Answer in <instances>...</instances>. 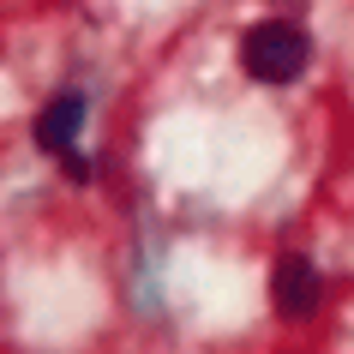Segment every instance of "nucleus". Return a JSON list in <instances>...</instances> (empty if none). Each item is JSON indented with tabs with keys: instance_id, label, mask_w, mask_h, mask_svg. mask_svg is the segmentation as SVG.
Listing matches in <instances>:
<instances>
[{
	"instance_id": "obj_2",
	"label": "nucleus",
	"mask_w": 354,
	"mask_h": 354,
	"mask_svg": "<svg viewBox=\"0 0 354 354\" xmlns=\"http://www.w3.org/2000/svg\"><path fill=\"white\" fill-rule=\"evenodd\" d=\"M270 300H277V313L288 318V324L318 313V300H324V282H318V270H313V259H306V252H282V259H277Z\"/></svg>"
},
{
	"instance_id": "obj_3",
	"label": "nucleus",
	"mask_w": 354,
	"mask_h": 354,
	"mask_svg": "<svg viewBox=\"0 0 354 354\" xmlns=\"http://www.w3.org/2000/svg\"><path fill=\"white\" fill-rule=\"evenodd\" d=\"M78 132H84V96H78V91L48 96V109L37 114V145L48 150V156H60V150L78 145Z\"/></svg>"
},
{
	"instance_id": "obj_1",
	"label": "nucleus",
	"mask_w": 354,
	"mask_h": 354,
	"mask_svg": "<svg viewBox=\"0 0 354 354\" xmlns=\"http://www.w3.org/2000/svg\"><path fill=\"white\" fill-rule=\"evenodd\" d=\"M306 60H313L306 30H300V24H282V19L246 30V42H241V66H246V78H259V84H295V78L306 73Z\"/></svg>"
},
{
	"instance_id": "obj_4",
	"label": "nucleus",
	"mask_w": 354,
	"mask_h": 354,
	"mask_svg": "<svg viewBox=\"0 0 354 354\" xmlns=\"http://www.w3.org/2000/svg\"><path fill=\"white\" fill-rule=\"evenodd\" d=\"M60 168H66V174H73V180H84V174H91V168H84V156H78V150H60Z\"/></svg>"
}]
</instances>
